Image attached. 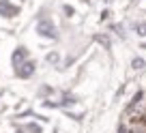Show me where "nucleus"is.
Here are the masks:
<instances>
[{
  "label": "nucleus",
  "instance_id": "1",
  "mask_svg": "<svg viewBox=\"0 0 146 133\" xmlns=\"http://www.w3.org/2000/svg\"><path fill=\"white\" fill-rule=\"evenodd\" d=\"M129 133H146V118H144V116H137L135 120H131V124H129Z\"/></svg>",
  "mask_w": 146,
  "mask_h": 133
}]
</instances>
